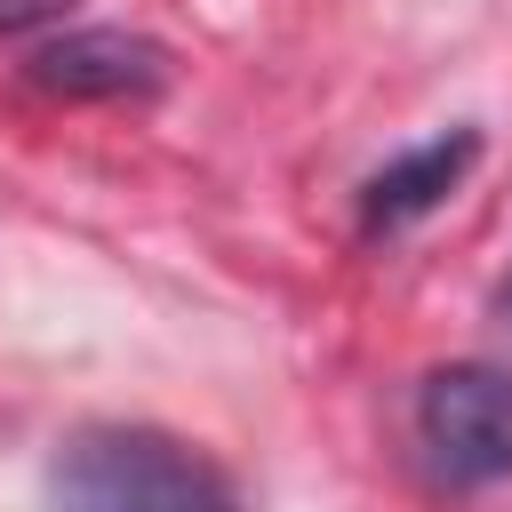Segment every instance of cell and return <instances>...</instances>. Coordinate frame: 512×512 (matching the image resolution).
I'll use <instances>...</instances> for the list:
<instances>
[{
	"label": "cell",
	"instance_id": "4",
	"mask_svg": "<svg viewBox=\"0 0 512 512\" xmlns=\"http://www.w3.org/2000/svg\"><path fill=\"white\" fill-rule=\"evenodd\" d=\"M472 160H480V136H472V128L432 136V144H416V152L384 160V168L360 184V224H368V232H400V224L432 216V208L464 184V168H472Z\"/></svg>",
	"mask_w": 512,
	"mask_h": 512
},
{
	"label": "cell",
	"instance_id": "2",
	"mask_svg": "<svg viewBox=\"0 0 512 512\" xmlns=\"http://www.w3.org/2000/svg\"><path fill=\"white\" fill-rule=\"evenodd\" d=\"M416 440L424 464L448 488H488L512 472V376L488 360L432 368L416 392Z\"/></svg>",
	"mask_w": 512,
	"mask_h": 512
},
{
	"label": "cell",
	"instance_id": "3",
	"mask_svg": "<svg viewBox=\"0 0 512 512\" xmlns=\"http://www.w3.org/2000/svg\"><path fill=\"white\" fill-rule=\"evenodd\" d=\"M32 80H40L48 96H152V88L168 80V56H160L152 40H136V32L96 24V32L48 40V48L32 56Z\"/></svg>",
	"mask_w": 512,
	"mask_h": 512
},
{
	"label": "cell",
	"instance_id": "6",
	"mask_svg": "<svg viewBox=\"0 0 512 512\" xmlns=\"http://www.w3.org/2000/svg\"><path fill=\"white\" fill-rule=\"evenodd\" d=\"M504 304H512V288H504Z\"/></svg>",
	"mask_w": 512,
	"mask_h": 512
},
{
	"label": "cell",
	"instance_id": "5",
	"mask_svg": "<svg viewBox=\"0 0 512 512\" xmlns=\"http://www.w3.org/2000/svg\"><path fill=\"white\" fill-rule=\"evenodd\" d=\"M72 0H0V32H32V24H56Z\"/></svg>",
	"mask_w": 512,
	"mask_h": 512
},
{
	"label": "cell",
	"instance_id": "1",
	"mask_svg": "<svg viewBox=\"0 0 512 512\" xmlns=\"http://www.w3.org/2000/svg\"><path fill=\"white\" fill-rule=\"evenodd\" d=\"M48 504L56 512H240L232 480L208 456L144 424L72 432L48 472Z\"/></svg>",
	"mask_w": 512,
	"mask_h": 512
}]
</instances>
